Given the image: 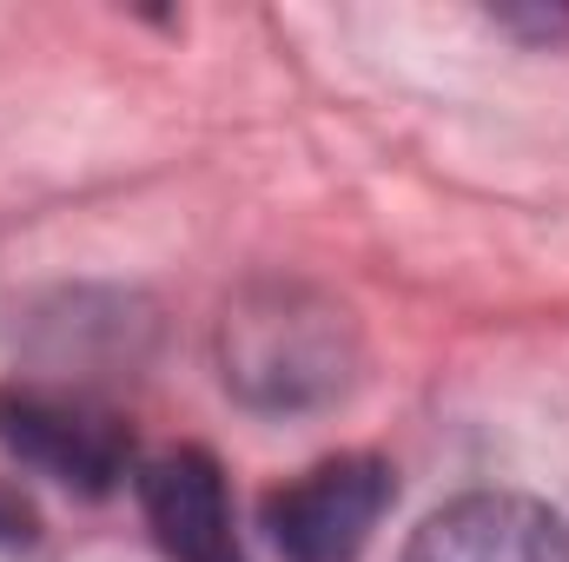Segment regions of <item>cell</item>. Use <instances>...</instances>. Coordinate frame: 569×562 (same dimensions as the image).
Returning <instances> with one entry per match:
<instances>
[{
  "instance_id": "1",
  "label": "cell",
  "mask_w": 569,
  "mask_h": 562,
  "mask_svg": "<svg viewBox=\"0 0 569 562\" xmlns=\"http://www.w3.org/2000/svg\"><path fill=\"white\" fill-rule=\"evenodd\" d=\"M219 364H226V384L252 411L291 418V411H318L345 398L358 344H351V318L325 304L318 291L266 284L226 311Z\"/></svg>"
},
{
  "instance_id": "2",
  "label": "cell",
  "mask_w": 569,
  "mask_h": 562,
  "mask_svg": "<svg viewBox=\"0 0 569 562\" xmlns=\"http://www.w3.org/2000/svg\"><path fill=\"white\" fill-rule=\"evenodd\" d=\"M0 450L73 496H113L133 470V436L100 398L33 378L0 384Z\"/></svg>"
},
{
  "instance_id": "3",
  "label": "cell",
  "mask_w": 569,
  "mask_h": 562,
  "mask_svg": "<svg viewBox=\"0 0 569 562\" xmlns=\"http://www.w3.org/2000/svg\"><path fill=\"white\" fill-rule=\"evenodd\" d=\"M391 496H398L391 463L371 450H345L298 470L284 490L266 496V536L284 562H358Z\"/></svg>"
},
{
  "instance_id": "4",
  "label": "cell",
  "mask_w": 569,
  "mask_h": 562,
  "mask_svg": "<svg viewBox=\"0 0 569 562\" xmlns=\"http://www.w3.org/2000/svg\"><path fill=\"white\" fill-rule=\"evenodd\" d=\"M405 562H569V523L517 490H470L411 530Z\"/></svg>"
},
{
  "instance_id": "5",
  "label": "cell",
  "mask_w": 569,
  "mask_h": 562,
  "mask_svg": "<svg viewBox=\"0 0 569 562\" xmlns=\"http://www.w3.org/2000/svg\"><path fill=\"white\" fill-rule=\"evenodd\" d=\"M140 510L152 543L166 550V562H246L239 530H232V496H226V470L199 450H159L152 463H140Z\"/></svg>"
},
{
  "instance_id": "6",
  "label": "cell",
  "mask_w": 569,
  "mask_h": 562,
  "mask_svg": "<svg viewBox=\"0 0 569 562\" xmlns=\"http://www.w3.org/2000/svg\"><path fill=\"white\" fill-rule=\"evenodd\" d=\"M27 543H33V510L0 490V556H7V550H27Z\"/></svg>"
},
{
  "instance_id": "7",
  "label": "cell",
  "mask_w": 569,
  "mask_h": 562,
  "mask_svg": "<svg viewBox=\"0 0 569 562\" xmlns=\"http://www.w3.org/2000/svg\"><path fill=\"white\" fill-rule=\"evenodd\" d=\"M503 27H517V33H537V40H557L569 33V13H497Z\"/></svg>"
}]
</instances>
